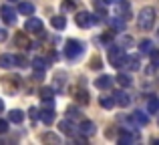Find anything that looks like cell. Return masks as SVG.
Returning <instances> with one entry per match:
<instances>
[{
	"mask_svg": "<svg viewBox=\"0 0 159 145\" xmlns=\"http://www.w3.org/2000/svg\"><path fill=\"white\" fill-rule=\"evenodd\" d=\"M113 99H115V103L119 107H129V105H131V97H129L125 91H117V93H113Z\"/></svg>",
	"mask_w": 159,
	"mask_h": 145,
	"instance_id": "7",
	"label": "cell"
},
{
	"mask_svg": "<svg viewBox=\"0 0 159 145\" xmlns=\"http://www.w3.org/2000/svg\"><path fill=\"white\" fill-rule=\"evenodd\" d=\"M117 83H119L121 87H129V85H131V77H129V75H125V73H119Z\"/></svg>",
	"mask_w": 159,
	"mask_h": 145,
	"instance_id": "24",
	"label": "cell"
},
{
	"mask_svg": "<svg viewBox=\"0 0 159 145\" xmlns=\"http://www.w3.org/2000/svg\"><path fill=\"white\" fill-rule=\"evenodd\" d=\"M24 30L26 32H32V34H43V20H39V18H28L26 20V24H24Z\"/></svg>",
	"mask_w": 159,
	"mask_h": 145,
	"instance_id": "5",
	"label": "cell"
},
{
	"mask_svg": "<svg viewBox=\"0 0 159 145\" xmlns=\"http://www.w3.org/2000/svg\"><path fill=\"white\" fill-rule=\"evenodd\" d=\"M99 105H101L103 109H111V107L115 105V99L109 97V95H103V97H99Z\"/></svg>",
	"mask_w": 159,
	"mask_h": 145,
	"instance_id": "17",
	"label": "cell"
},
{
	"mask_svg": "<svg viewBox=\"0 0 159 145\" xmlns=\"http://www.w3.org/2000/svg\"><path fill=\"white\" fill-rule=\"evenodd\" d=\"M0 16H2V20L6 24H12L16 20V12H14V8L12 6H8V4H4L2 8H0Z\"/></svg>",
	"mask_w": 159,
	"mask_h": 145,
	"instance_id": "6",
	"label": "cell"
},
{
	"mask_svg": "<svg viewBox=\"0 0 159 145\" xmlns=\"http://www.w3.org/2000/svg\"><path fill=\"white\" fill-rule=\"evenodd\" d=\"M157 109H159L157 97H151V99H149V103H147V111H149V113H157Z\"/></svg>",
	"mask_w": 159,
	"mask_h": 145,
	"instance_id": "25",
	"label": "cell"
},
{
	"mask_svg": "<svg viewBox=\"0 0 159 145\" xmlns=\"http://www.w3.org/2000/svg\"><path fill=\"white\" fill-rule=\"evenodd\" d=\"M18 12H20V14H24V16L34 14V4H32V2H20L18 4Z\"/></svg>",
	"mask_w": 159,
	"mask_h": 145,
	"instance_id": "12",
	"label": "cell"
},
{
	"mask_svg": "<svg viewBox=\"0 0 159 145\" xmlns=\"http://www.w3.org/2000/svg\"><path fill=\"white\" fill-rule=\"evenodd\" d=\"M153 22H155V10H153L151 6L143 8V10L139 12V18H137V24H139V28H143V30H151Z\"/></svg>",
	"mask_w": 159,
	"mask_h": 145,
	"instance_id": "1",
	"label": "cell"
},
{
	"mask_svg": "<svg viewBox=\"0 0 159 145\" xmlns=\"http://www.w3.org/2000/svg\"><path fill=\"white\" fill-rule=\"evenodd\" d=\"M4 109V101H2V99H0V111H2Z\"/></svg>",
	"mask_w": 159,
	"mask_h": 145,
	"instance_id": "37",
	"label": "cell"
},
{
	"mask_svg": "<svg viewBox=\"0 0 159 145\" xmlns=\"http://www.w3.org/2000/svg\"><path fill=\"white\" fill-rule=\"evenodd\" d=\"M139 48H141V55H149V52L153 51V43L151 40H143V43L139 44Z\"/></svg>",
	"mask_w": 159,
	"mask_h": 145,
	"instance_id": "23",
	"label": "cell"
},
{
	"mask_svg": "<svg viewBox=\"0 0 159 145\" xmlns=\"http://www.w3.org/2000/svg\"><path fill=\"white\" fill-rule=\"evenodd\" d=\"M95 87H97V89H101V91L111 89V87H113V79L109 77V75H101V77L95 81Z\"/></svg>",
	"mask_w": 159,
	"mask_h": 145,
	"instance_id": "9",
	"label": "cell"
},
{
	"mask_svg": "<svg viewBox=\"0 0 159 145\" xmlns=\"http://www.w3.org/2000/svg\"><path fill=\"white\" fill-rule=\"evenodd\" d=\"M32 67H34L39 73H43V71H47V61H44L43 57H36V59L32 61Z\"/></svg>",
	"mask_w": 159,
	"mask_h": 145,
	"instance_id": "19",
	"label": "cell"
},
{
	"mask_svg": "<svg viewBox=\"0 0 159 145\" xmlns=\"http://www.w3.org/2000/svg\"><path fill=\"white\" fill-rule=\"evenodd\" d=\"M119 12H121V14H125L123 18L127 20L129 18V12H131V6H129L127 2H119Z\"/></svg>",
	"mask_w": 159,
	"mask_h": 145,
	"instance_id": "27",
	"label": "cell"
},
{
	"mask_svg": "<svg viewBox=\"0 0 159 145\" xmlns=\"http://www.w3.org/2000/svg\"><path fill=\"white\" fill-rule=\"evenodd\" d=\"M66 113H69V117H75V115L79 117V115H81V111L75 109V107H69V109H66Z\"/></svg>",
	"mask_w": 159,
	"mask_h": 145,
	"instance_id": "30",
	"label": "cell"
},
{
	"mask_svg": "<svg viewBox=\"0 0 159 145\" xmlns=\"http://www.w3.org/2000/svg\"><path fill=\"white\" fill-rule=\"evenodd\" d=\"M133 141H135V137H131V135H127V133L119 137V143L121 145H127V143H133Z\"/></svg>",
	"mask_w": 159,
	"mask_h": 145,
	"instance_id": "28",
	"label": "cell"
},
{
	"mask_svg": "<svg viewBox=\"0 0 159 145\" xmlns=\"http://www.w3.org/2000/svg\"><path fill=\"white\" fill-rule=\"evenodd\" d=\"M105 4H115V2H119V0H103Z\"/></svg>",
	"mask_w": 159,
	"mask_h": 145,
	"instance_id": "36",
	"label": "cell"
},
{
	"mask_svg": "<svg viewBox=\"0 0 159 145\" xmlns=\"http://www.w3.org/2000/svg\"><path fill=\"white\" fill-rule=\"evenodd\" d=\"M58 129L62 131L65 135H73V125H70L69 121H61V125H58Z\"/></svg>",
	"mask_w": 159,
	"mask_h": 145,
	"instance_id": "26",
	"label": "cell"
},
{
	"mask_svg": "<svg viewBox=\"0 0 159 145\" xmlns=\"http://www.w3.org/2000/svg\"><path fill=\"white\" fill-rule=\"evenodd\" d=\"M8 119H10L12 123H16V125H20V123L24 121V113L20 109H14V111H10V113H8Z\"/></svg>",
	"mask_w": 159,
	"mask_h": 145,
	"instance_id": "14",
	"label": "cell"
},
{
	"mask_svg": "<svg viewBox=\"0 0 159 145\" xmlns=\"http://www.w3.org/2000/svg\"><path fill=\"white\" fill-rule=\"evenodd\" d=\"M4 39H6V32H4V30H0V40H4Z\"/></svg>",
	"mask_w": 159,
	"mask_h": 145,
	"instance_id": "35",
	"label": "cell"
},
{
	"mask_svg": "<svg viewBox=\"0 0 159 145\" xmlns=\"http://www.w3.org/2000/svg\"><path fill=\"white\" fill-rule=\"evenodd\" d=\"M109 24H111L113 28H117V30H121V28H125V18L117 16V18H111V20H109Z\"/></svg>",
	"mask_w": 159,
	"mask_h": 145,
	"instance_id": "21",
	"label": "cell"
},
{
	"mask_svg": "<svg viewBox=\"0 0 159 145\" xmlns=\"http://www.w3.org/2000/svg\"><path fill=\"white\" fill-rule=\"evenodd\" d=\"M75 22H77L81 28H89L91 24L97 22V18H93V14H91V12L81 10V12H77V16H75Z\"/></svg>",
	"mask_w": 159,
	"mask_h": 145,
	"instance_id": "4",
	"label": "cell"
},
{
	"mask_svg": "<svg viewBox=\"0 0 159 145\" xmlns=\"http://www.w3.org/2000/svg\"><path fill=\"white\" fill-rule=\"evenodd\" d=\"M52 97H54V91L51 87H43V89H40V99H43L44 103H51Z\"/></svg>",
	"mask_w": 159,
	"mask_h": 145,
	"instance_id": "15",
	"label": "cell"
},
{
	"mask_svg": "<svg viewBox=\"0 0 159 145\" xmlns=\"http://www.w3.org/2000/svg\"><path fill=\"white\" fill-rule=\"evenodd\" d=\"M51 24L57 28V30H62V28L66 26V18H65V16H52V18H51Z\"/></svg>",
	"mask_w": 159,
	"mask_h": 145,
	"instance_id": "16",
	"label": "cell"
},
{
	"mask_svg": "<svg viewBox=\"0 0 159 145\" xmlns=\"http://www.w3.org/2000/svg\"><path fill=\"white\" fill-rule=\"evenodd\" d=\"M83 43L81 40H75V39H70V40H66V44H65V57L66 59H70V61H75V59H79V57L83 55Z\"/></svg>",
	"mask_w": 159,
	"mask_h": 145,
	"instance_id": "2",
	"label": "cell"
},
{
	"mask_svg": "<svg viewBox=\"0 0 159 145\" xmlns=\"http://www.w3.org/2000/svg\"><path fill=\"white\" fill-rule=\"evenodd\" d=\"M107 55H109V63H111L115 69H119L121 65H123L125 51H123L121 47H117V44H111V47L107 48Z\"/></svg>",
	"mask_w": 159,
	"mask_h": 145,
	"instance_id": "3",
	"label": "cell"
},
{
	"mask_svg": "<svg viewBox=\"0 0 159 145\" xmlns=\"http://www.w3.org/2000/svg\"><path fill=\"white\" fill-rule=\"evenodd\" d=\"M14 40H16V44H18L20 48H28V47H30V40H28L26 32H18V34L14 36Z\"/></svg>",
	"mask_w": 159,
	"mask_h": 145,
	"instance_id": "13",
	"label": "cell"
},
{
	"mask_svg": "<svg viewBox=\"0 0 159 145\" xmlns=\"http://www.w3.org/2000/svg\"><path fill=\"white\" fill-rule=\"evenodd\" d=\"M133 119H135L137 125H147V123H149V117H147V115H143L141 111H137V113L133 115Z\"/></svg>",
	"mask_w": 159,
	"mask_h": 145,
	"instance_id": "20",
	"label": "cell"
},
{
	"mask_svg": "<svg viewBox=\"0 0 159 145\" xmlns=\"http://www.w3.org/2000/svg\"><path fill=\"white\" fill-rule=\"evenodd\" d=\"M16 65V55H0V69H10Z\"/></svg>",
	"mask_w": 159,
	"mask_h": 145,
	"instance_id": "11",
	"label": "cell"
},
{
	"mask_svg": "<svg viewBox=\"0 0 159 145\" xmlns=\"http://www.w3.org/2000/svg\"><path fill=\"white\" fill-rule=\"evenodd\" d=\"M6 131H8V121L0 119V133H6Z\"/></svg>",
	"mask_w": 159,
	"mask_h": 145,
	"instance_id": "31",
	"label": "cell"
},
{
	"mask_svg": "<svg viewBox=\"0 0 159 145\" xmlns=\"http://www.w3.org/2000/svg\"><path fill=\"white\" fill-rule=\"evenodd\" d=\"M36 113H39V109H36V107H32V109H30V117L36 119Z\"/></svg>",
	"mask_w": 159,
	"mask_h": 145,
	"instance_id": "33",
	"label": "cell"
},
{
	"mask_svg": "<svg viewBox=\"0 0 159 145\" xmlns=\"http://www.w3.org/2000/svg\"><path fill=\"white\" fill-rule=\"evenodd\" d=\"M79 133H83L85 137L95 135V125H93V121H81V125H79Z\"/></svg>",
	"mask_w": 159,
	"mask_h": 145,
	"instance_id": "10",
	"label": "cell"
},
{
	"mask_svg": "<svg viewBox=\"0 0 159 145\" xmlns=\"http://www.w3.org/2000/svg\"><path fill=\"white\" fill-rule=\"evenodd\" d=\"M40 119L44 121V125H51V123L54 121V111L52 109H44L43 115H40Z\"/></svg>",
	"mask_w": 159,
	"mask_h": 145,
	"instance_id": "18",
	"label": "cell"
},
{
	"mask_svg": "<svg viewBox=\"0 0 159 145\" xmlns=\"http://www.w3.org/2000/svg\"><path fill=\"white\" fill-rule=\"evenodd\" d=\"M44 139H47V141H57V137H54V135H44Z\"/></svg>",
	"mask_w": 159,
	"mask_h": 145,
	"instance_id": "34",
	"label": "cell"
},
{
	"mask_svg": "<svg viewBox=\"0 0 159 145\" xmlns=\"http://www.w3.org/2000/svg\"><path fill=\"white\" fill-rule=\"evenodd\" d=\"M123 63L125 65H127V69H129V71H137V69H139L141 67V59H139V55H129V57H125V59H123Z\"/></svg>",
	"mask_w": 159,
	"mask_h": 145,
	"instance_id": "8",
	"label": "cell"
},
{
	"mask_svg": "<svg viewBox=\"0 0 159 145\" xmlns=\"http://www.w3.org/2000/svg\"><path fill=\"white\" fill-rule=\"evenodd\" d=\"M75 97L79 99V103H83V105H87V103H89V93H87V91H75Z\"/></svg>",
	"mask_w": 159,
	"mask_h": 145,
	"instance_id": "22",
	"label": "cell"
},
{
	"mask_svg": "<svg viewBox=\"0 0 159 145\" xmlns=\"http://www.w3.org/2000/svg\"><path fill=\"white\" fill-rule=\"evenodd\" d=\"M111 39H113V32H109V34H103V36H101L103 43H107V40H111Z\"/></svg>",
	"mask_w": 159,
	"mask_h": 145,
	"instance_id": "32",
	"label": "cell"
},
{
	"mask_svg": "<svg viewBox=\"0 0 159 145\" xmlns=\"http://www.w3.org/2000/svg\"><path fill=\"white\" fill-rule=\"evenodd\" d=\"M101 67H103V65H101V59H99V57H93V59H91V69L99 71Z\"/></svg>",
	"mask_w": 159,
	"mask_h": 145,
	"instance_id": "29",
	"label": "cell"
}]
</instances>
